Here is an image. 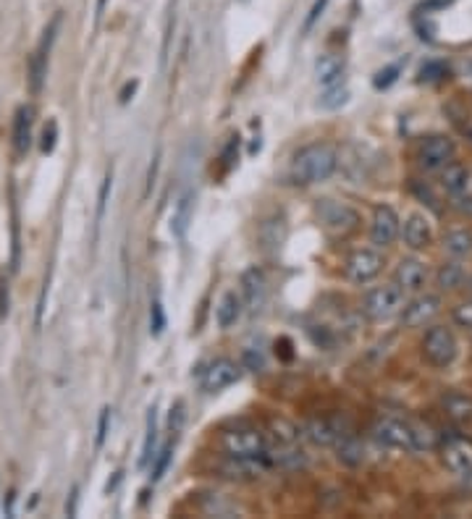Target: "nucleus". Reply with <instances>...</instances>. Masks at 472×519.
<instances>
[{
  "mask_svg": "<svg viewBox=\"0 0 472 519\" xmlns=\"http://www.w3.org/2000/svg\"><path fill=\"white\" fill-rule=\"evenodd\" d=\"M465 281H468V273H465V268H462L460 260L444 263L438 268V273H436V284H438V288H444V291H454V288L465 287Z\"/></svg>",
  "mask_w": 472,
  "mask_h": 519,
  "instance_id": "24",
  "label": "nucleus"
},
{
  "mask_svg": "<svg viewBox=\"0 0 472 519\" xmlns=\"http://www.w3.org/2000/svg\"><path fill=\"white\" fill-rule=\"evenodd\" d=\"M468 184H470V169L468 166L452 161V163H446L441 169V189L444 192H449V194L457 197V194H462L468 189Z\"/></svg>",
  "mask_w": 472,
  "mask_h": 519,
  "instance_id": "20",
  "label": "nucleus"
},
{
  "mask_svg": "<svg viewBox=\"0 0 472 519\" xmlns=\"http://www.w3.org/2000/svg\"><path fill=\"white\" fill-rule=\"evenodd\" d=\"M32 137V108H19L16 123H13V145L19 153H27Z\"/></svg>",
  "mask_w": 472,
  "mask_h": 519,
  "instance_id": "28",
  "label": "nucleus"
},
{
  "mask_svg": "<svg viewBox=\"0 0 472 519\" xmlns=\"http://www.w3.org/2000/svg\"><path fill=\"white\" fill-rule=\"evenodd\" d=\"M268 428H271L273 441H276V444H281V446L296 444V438H299V428H296L292 420H287V417H271Z\"/></svg>",
  "mask_w": 472,
  "mask_h": 519,
  "instance_id": "29",
  "label": "nucleus"
},
{
  "mask_svg": "<svg viewBox=\"0 0 472 519\" xmlns=\"http://www.w3.org/2000/svg\"><path fill=\"white\" fill-rule=\"evenodd\" d=\"M402 236H405V244L410 249H428L433 244V226L425 216L413 213L402 226Z\"/></svg>",
  "mask_w": 472,
  "mask_h": 519,
  "instance_id": "16",
  "label": "nucleus"
},
{
  "mask_svg": "<svg viewBox=\"0 0 472 519\" xmlns=\"http://www.w3.org/2000/svg\"><path fill=\"white\" fill-rule=\"evenodd\" d=\"M155 444H158V420H155V409L147 412V430H145V444H142V457L139 467H147L155 460Z\"/></svg>",
  "mask_w": 472,
  "mask_h": 519,
  "instance_id": "30",
  "label": "nucleus"
},
{
  "mask_svg": "<svg viewBox=\"0 0 472 519\" xmlns=\"http://www.w3.org/2000/svg\"><path fill=\"white\" fill-rule=\"evenodd\" d=\"M399 74H402V66H399V63H394V66H389V68L378 71V74H375V82H373V84H375L378 90H386V87H391V84H394V82L399 79Z\"/></svg>",
  "mask_w": 472,
  "mask_h": 519,
  "instance_id": "34",
  "label": "nucleus"
},
{
  "mask_svg": "<svg viewBox=\"0 0 472 519\" xmlns=\"http://www.w3.org/2000/svg\"><path fill=\"white\" fill-rule=\"evenodd\" d=\"M302 433L315 446H336V441L350 430H344V422H339L336 417H312L304 422Z\"/></svg>",
  "mask_w": 472,
  "mask_h": 519,
  "instance_id": "14",
  "label": "nucleus"
},
{
  "mask_svg": "<svg viewBox=\"0 0 472 519\" xmlns=\"http://www.w3.org/2000/svg\"><path fill=\"white\" fill-rule=\"evenodd\" d=\"M336 457H339V461H344L347 467H357V464H362V460H365V449H362V444L354 438L352 433H344L339 441H336Z\"/></svg>",
  "mask_w": 472,
  "mask_h": 519,
  "instance_id": "27",
  "label": "nucleus"
},
{
  "mask_svg": "<svg viewBox=\"0 0 472 519\" xmlns=\"http://www.w3.org/2000/svg\"><path fill=\"white\" fill-rule=\"evenodd\" d=\"M457 336L452 334V328L446 326H433L428 328L425 339H422V357L428 365L433 367H449L457 359Z\"/></svg>",
  "mask_w": 472,
  "mask_h": 519,
  "instance_id": "6",
  "label": "nucleus"
},
{
  "mask_svg": "<svg viewBox=\"0 0 472 519\" xmlns=\"http://www.w3.org/2000/svg\"><path fill=\"white\" fill-rule=\"evenodd\" d=\"M441 461L457 477H472V441L465 436L441 438Z\"/></svg>",
  "mask_w": 472,
  "mask_h": 519,
  "instance_id": "10",
  "label": "nucleus"
},
{
  "mask_svg": "<svg viewBox=\"0 0 472 519\" xmlns=\"http://www.w3.org/2000/svg\"><path fill=\"white\" fill-rule=\"evenodd\" d=\"M241 312H244V299H241V294H236V291H224V296L218 299V304H216V323H218V328H232L239 323V318H241Z\"/></svg>",
  "mask_w": 472,
  "mask_h": 519,
  "instance_id": "17",
  "label": "nucleus"
},
{
  "mask_svg": "<svg viewBox=\"0 0 472 519\" xmlns=\"http://www.w3.org/2000/svg\"><path fill=\"white\" fill-rule=\"evenodd\" d=\"M218 446H221L224 457H260V454H265L268 441H265V433L260 428L241 422L234 428H226L218 436Z\"/></svg>",
  "mask_w": 472,
  "mask_h": 519,
  "instance_id": "2",
  "label": "nucleus"
},
{
  "mask_svg": "<svg viewBox=\"0 0 472 519\" xmlns=\"http://www.w3.org/2000/svg\"><path fill=\"white\" fill-rule=\"evenodd\" d=\"M244 367H247V370H252V373H260V370L265 367L263 354H257V357H255V351H244Z\"/></svg>",
  "mask_w": 472,
  "mask_h": 519,
  "instance_id": "37",
  "label": "nucleus"
},
{
  "mask_svg": "<svg viewBox=\"0 0 472 519\" xmlns=\"http://www.w3.org/2000/svg\"><path fill=\"white\" fill-rule=\"evenodd\" d=\"M399 233H402V221H399L397 210L389 208V205H378L373 210V221H370L373 247H391Z\"/></svg>",
  "mask_w": 472,
  "mask_h": 519,
  "instance_id": "12",
  "label": "nucleus"
},
{
  "mask_svg": "<svg viewBox=\"0 0 472 519\" xmlns=\"http://www.w3.org/2000/svg\"><path fill=\"white\" fill-rule=\"evenodd\" d=\"M444 412H446V417L452 420V422H457V425H472V397L468 394H446L444 399Z\"/></svg>",
  "mask_w": 472,
  "mask_h": 519,
  "instance_id": "21",
  "label": "nucleus"
},
{
  "mask_svg": "<svg viewBox=\"0 0 472 519\" xmlns=\"http://www.w3.org/2000/svg\"><path fill=\"white\" fill-rule=\"evenodd\" d=\"M446 74H449L446 63L430 60V63H425V66H422V71H420V79H422V82H438V79H444Z\"/></svg>",
  "mask_w": 472,
  "mask_h": 519,
  "instance_id": "33",
  "label": "nucleus"
},
{
  "mask_svg": "<svg viewBox=\"0 0 472 519\" xmlns=\"http://www.w3.org/2000/svg\"><path fill=\"white\" fill-rule=\"evenodd\" d=\"M344 66H347L344 58L336 56V53H326V56L318 58V63H315V76H318V82L323 87H334V84L342 82Z\"/></svg>",
  "mask_w": 472,
  "mask_h": 519,
  "instance_id": "19",
  "label": "nucleus"
},
{
  "mask_svg": "<svg viewBox=\"0 0 472 519\" xmlns=\"http://www.w3.org/2000/svg\"><path fill=\"white\" fill-rule=\"evenodd\" d=\"M318 221L320 226L328 231L331 236H350L359 229V213L350 208L347 202H339V200H320L318 208Z\"/></svg>",
  "mask_w": 472,
  "mask_h": 519,
  "instance_id": "4",
  "label": "nucleus"
},
{
  "mask_svg": "<svg viewBox=\"0 0 472 519\" xmlns=\"http://www.w3.org/2000/svg\"><path fill=\"white\" fill-rule=\"evenodd\" d=\"M218 469H221V477L247 483V480H257L260 475H265L271 469V461L265 454H260V457H226L218 464Z\"/></svg>",
  "mask_w": 472,
  "mask_h": 519,
  "instance_id": "13",
  "label": "nucleus"
},
{
  "mask_svg": "<svg viewBox=\"0 0 472 519\" xmlns=\"http://www.w3.org/2000/svg\"><path fill=\"white\" fill-rule=\"evenodd\" d=\"M452 318H454V323H457L460 328L472 331V299L462 302V304H457V307H454V312H452Z\"/></svg>",
  "mask_w": 472,
  "mask_h": 519,
  "instance_id": "35",
  "label": "nucleus"
},
{
  "mask_svg": "<svg viewBox=\"0 0 472 519\" xmlns=\"http://www.w3.org/2000/svg\"><path fill=\"white\" fill-rule=\"evenodd\" d=\"M441 446V433L428 422H413V452H433Z\"/></svg>",
  "mask_w": 472,
  "mask_h": 519,
  "instance_id": "25",
  "label": "nucleus"
},
{
  "mask_svg": "<svg viewBox=\"0 0 472 519\" xmlns=\"http://www.w3.org/2000/svg\"><path fill=\"white\" fill-rule=\"evenodd\" d=\"M265 291H268V281H265V273L260 268L244 271V276H241V294H244L247 304H260L265 299Z\"/></svg>",
  "mask_w": 472,
  "mask_h": 519,
  "instance_id": "22",
  "label": "nucleus"
},
{
  "mask_svg": "<svg viewBox=\"0 0 472 519\" xmlns=\"http://www.w3.org/2000/svg\"><path fill=\"white\" fill-rule=\"evenodd\" d=\"M150 328H153V334H155V336H161V334H163V328H166V315H163V307H161V302H158V299L153 302Z\"/></svg>",
  "mask_w": 472,
  "mask_h": 519,
  "instance_id": "36",
  "label": "nucleus"
},
{
  "mask_svg": "<svg viewBox=\"0 0 472 519\" xmlns=\"http://www.w3.org/2000/svg\"><path fill=\"white\" fill-rule=\"evenodd\" d=\"M336 169H339V150L328 142H312L296 153L289 176L295 184L310 186V184L331 178Z\"/></svg>",
  "mask_w": 472,
  "mask_h": 519,
  "instance_id": "1",
  "label": "nucleus"
},
{
  "mask_svg": "<svg viewBox=\"0 0 472 519\" xmlns=\"http://www.w3.org/2000/svg\"><path fill=\"white\" fill-rule=\"evenodd\" d=\"M56 27H59V19L51 24V29L45 32L40 48H37L35 56H32V90H35V92H40L43 79H45V71H48V53H51V43H53V37H56Z\"/></svg>",
  "mask_w": 472,
  "mask_h": 519,
  "instance_id": "18",
  "label": "nucleus"
},
{
  "mask_svg": "<svg viewBox=\"0 0 472 519\" xmlns=\"http://www.w3.org/2000/svg\"><path fill=\"white\" fill-rule=\"evenodd\" d=\"M383 255L378 252V247H359L350 252L347 257V265H344V273L347 279L357 284V287H365L370 281H375L383 271Z\"/></svg>",
  "mask_w": 472,
  "mask_h": 519,
  "instance_id": "7",
  "label": "nucleus"
},
{
  "mask_svg": "<svg viewBox=\"0 0 472 519\" xmlns=\"http://www.w3.org/2000/svg\"><path fill=\"white\" fill-rule=\"evenodd\" d=\"M402 307H405V291L397 284L373 287L362 296V312L370 320H389V318L399 315Z\"/></svg>",
  "mask_w": 472,
  "mask_h": 519,
  "instance_id": "3",
  "label": "nucleus"
},
{
  "mask_svg": "<svg viewBox=\"0 0 472 519\" xmlns=\"http://www.w3.org/2000/svg\"><path fill=\"white\" fill-rule=\"evenodd\" d=\"M106 3H108V0H98V19H100V13L106 11Z\"/></svg>",
  "mask_w": 472,
  "mask_h": 519,
  "instance_id": "43",
  "label": "nucleus"
},
{
  "mask_svg": "<svg viewBox=\"0 0 472 519\" xmlns=\"http://www.w3.org/2000/svg\"><path fill=\"white\" fill-rule=\"evenodd\" d=\"M373 436L381 446L386 449H399V452H413V422L386 414L378 417L373 425Z\"/></svg>",
  "mask_w": 472,
  "mask_h": 519,
  "instance_id": "9",
  "label": "nucleus"
},
{
  "mask_svg": "<svg viewBox=\"0 0 472 519\" xmlns=\"http://www.w3.org/2000/svg\"><path fill=\"white\" fill-rule=\"evenodd\" d=\"M465 288H468V294H470V296H472V276H470V279H468V281H465Z\"/></svg>",
  "mask_w": 472,
  "mask_h": 519,
  "instance_id": "44",
  "label": "nucleus"
},
{
  "mask_svg": "<svg viewBox=\"0 0 472 519\" xmlns=\"http://www.w3.org/2000/svg\"><path fill=\"white\" fill-rule=\"evenodd\" d=\"M347 100H350V90L342 87V84H334V87H326V92L318 100V106L323 111H339L342 106H347Z\"/></svg>",
  "mask_w": 472,
  "mask_h": 519,
  "instance_id": "31",
  "label": "nucleus"
},
{
  "mask_svg": "<svg viewBox=\"0 0 472 519\" xmlns=\"http://www.w3.org/2000/svg\"><path fill=\"white\" fill-rule=\"evenodd\" d=\"M457 155V145L446 134H430L417 147V166L422 171H441Z\"/></svg>",
  "mask_w": 472,
  "mask_h": 519,
  "instance_id": "8",
  "label": "nucleus"
},
{
  "mask_svg": "<svg viewBox=\"0 0 472 519\" xmlns=\"http://www.w3.org/2000/svg\"><path fill=\"white\" fill-rule=\"evenodd\" d=\"M158 460H155V467H153V483H158L163 475H166V469H169V461L174 457V441H169L166 446H163V452L161 454H155Z\"/></svg>",
  "mask_w": 472,
  "mask_h": 519,
  "instance_id": "32",
  "label": "nucleus"
},
{
  "mask_svg": "<svg viewBox=\"0 0 472 519\" xmlns=\"http://www.w3.org/2000/svg\"><path fill=\"white\" fill-rule=\"evenodd\" d=\"M181 409H184V406H181V404H177V417H178V420H184ZM171 425H174V414H171ZM178 425H181V422H177V430H178Z\"/></svg>",
  "mask_w": 472,
  "mask_h": 519,
  "instance_id": "42",
  "label": "nucleus"
},
{
  "mask_svg": "<svg viewBox=\"0 0 472 519\" xmlns=\"http://www.w3.org/2000/svg\"><path fill=\"white\" fill-rule=\"evenodd\" d=\"M399 315H402V326L405 328L430 326L441 315V296L438 294H417L414 299L405 302Z\"/></svg>",
  "mask_w": 472,
  "mask_h": 519,
  "instance_id": "11",
  "label": "nucleus"
},
{
  "mask_svg": "<svg viewBox=\"0 0 472 519\" xmlns=\"http://www.w3.org/2000/svg\"><path fill=\"white\" fill-rule=\"evenodd\" d=\"M454 208H457L462 216H472V197H462V194H457V202H454Z\"/></svg>",
  "mask_w": 472,
  "mask_h": 519,
  "instance_id": "39",
  "label": "nucleus"
},
{
  "mask_svg": "<svg viewBox=\"0 0 472 519\" xmlns=\"http://www.w3.org/2000/svg\"><path fill=\"white\" fill-rule=\"evenodd\" d=\"M444 249L452 257H468L472 252V231L470 229H454L444 236Z\"/></svg>",
  "mask_w": 472,
  "mask_h": 519,
  "instance_id": "26",
  "label": "nucleus"
},
{
  "mask_svg": "<svg viewBox=\"0 0 472 519\" xmlns=\"http://www.w3.org/2000/svg\"><path fill=\"white\" fill-rule=\"evenodd\" d=\"M106 425H108V409H103V414H100V436H98V444H103V438H106Z\"/></svg>",
  "mask_w": 472,
  "mask_h": 519,
  "instance_id": "41",
  "label": "nucleus"
},
{
  "mask_svg": "<svg viewBox=\"0 0 472 519\" xmlns=\"http://www.w3.org/2000/svg\"><path fill=\"white\" fill-rule=\"evenodd\" d=\"M454 0H422V8L425 11H441V8H446V5H452Z\"/></svg>",
  "mask_w": 472,
  "mask_h": 519,
  "instance_id": "40",
  "label": "nucleus"
},
{
  "mask_svg": "<svg viewBox=\"0 0 472 519\" xmlns=\"http://www.w3.org/2000/svg\"><path fill=\"white\" fill-rule=\"evenodd\" d=\"M326 5H328V0H315V5H312V11H310V16H307V21H304V29L310 32L312 29V24L323 16V11H326Z\"/></svg>",
  "mask_w": 472,
  "mask_h": 519,
  "instance_id": "38",
  "label": "nucleus"
},
{
  "mask_svg": "<svg viewBox=\"0 0 472 519\" xmlns=\"http://www.w3.org/2000/svg\"><path fill=\"white\" fill-rule=\"evenodd\" d=\"M192 208H194V194L186 189L181 192L174 202V210H171V233L174 236H184L189 229V221H192Z\"/></svg>",
  "mask_w": 472,
  "mask_h": 519,
  "instance_id": "23",
  "label": "nucleus"
},
{
  "mask_svg": "<svg viewBox=\"0 0 472 519\" xmlns=\"http://www.w3.org/2000/svg\"><path fill=\"white\" fill-rule=\"evenodd\" d=\"M241 370L244 365L236 362V359H229V357H218V359H210L208 365L200 367V389L205 394H218L229 386H234L236 381L241 378Z\"/></svg>",
  "mask_w": 472,
  "mask_h": 519,
  "instance_id": "5",
  "label": "nucleus"
},
{
  "mask_svg": "<svg viewBox=\"0 0 472 519\" xmlns=\"http://www.w3.org/2000/svg\"><path fill=\"white\" fill-rule=\"evenodd\" d=\"M394 284L402 288L405 294H417L428 284V268L422 260L417 257H405L399 260L397 271H394Z\"/></svg>",
  "mask_w": 472,
  "mask_h": 519,
  "instance_id": "15",
  "label": "nucleus"
}]
</instances>
